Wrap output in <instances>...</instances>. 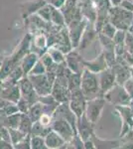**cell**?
Here are the masks:
<instances>
[{
	"label": "cell",
	"mask_w": 133,
	"mask_h": 149,
	"mask_svg": "<svg viewBox=\"0 0 133 149\" xmlns=\"http://www.w3.org/2000/svg\"><path fill=\"white\" fill-rule=\"evenodd\" d=\"M47 52L56 64H61L65 62V54L55 47H48Z\"/></svg>",
	"instance_id": "obj_25"
},
{
	"label": "cell",
	"mask_w": 133,
	"mask_h": 149,
	"mask_svg": "<svg viewBox=\"0 0 133 149\" xmlns=\"http://www.w3.org/2000/svg\"><path fill=\"white\" fill-rule=\"evenodd\" d=\"M45 143L48 149H56V148H63V146L65 145L66 141L64 140V138L62 136H60L54 130H51L49 133L44 137Z\"/></svg>",
	"instance_id": "obj_17"
},
{
	"label": "cell",
	"mask_w": 133,
	"mask_h": 149,
	"mask_svg": "<svg viewBox=\"0 0 133 149\" xmlns=\"http://www.w3.org/2000/svg\"><path fill=\"white\" fill-rule=\"evenodd\" d=\"M43 113V105L40 102H37L35 103H33L30 107H29L27 114L28 116L31 118V120L33 122L37 121L40 118V116Z\"/></svg>",
	"instance_id": "obj_20"
},
{
	"label": "cell",
	"mask_w": 133,
	"mask_h": 149,
	"mask_svg": "<svg viewBox=\"0 0 133 149\" xmlns=\"http://www.w3.org/2000/svg\"><path fill=\"white\" fill-rule=\"evenodd\" d=\"M81 91L86 100L100 97L101 93L96 74L84 69L81 74Z\"/></svg>",
	"instance_id": "obj_1"
},
{
	"label": "cell",
	"mask_w": 133,
	"mask_h": 149,
	"mask_svg": "<svg viewBox=\"0 0 133 149\" xmlns=\"http://www.w3.org/2000/svg\"><path fill=\"white\" fill-rule=\"evenodd\" d=\"M16 104H17V107H18V111L21 112V113H27L29 107H31L30 103L22 97L19 98V100L16 102Z\"/></svg>",
	"instance_id": "obj_31"
},
{
	"label": "cell",
	"mask_w": 133,
	"mask_h": 149,
	"mask_svg": "<svg viewBox=\"0 0 133 149\" xmlns=\"http://www.w3.org/2000/svg\"><path fill=\"white\" fill-rule=\"evenodd\" d=\"M109 18L110 23L115 28L118 30H126L133 19V13L121 7L114 6V8L109 10Z\"/></svg>",
	"instance_id": "obj_3"
},
{
	"label": "cell",
	"mask_w": 133,
	"mask_h": 149,
	"mask_svg": "<svg viewBox=\"0 0 133 149\" xmlns=\"http://www.w3.org/2000/svg\"><path fill=\"white\" fill-rule=\"evenodd\" d=\"M1 67H2V61H0V70H1Z\"/></svg>",
	"instance_id": "obj_39"
},
{
	"label": "cell",
	"mask_w": 133,
	"mask_h": 149,
	"mask_svg": "<svg viewBox=\"0 0 133 149\" xmlns=\"http://www.w3.org/2000/svg\"><path fill=\"white\" fill-rule=\"evenodd\" d=\"M2 88H3V84H2V80H0V93L2 92Z\"/></svg>",
	"instance_id": "obj_38"
},
{
	"label": "cell",
	"mask_w": 133,
	"mask_h": 149,
	"mask_svg": "<svg viewBox=\"0 0 133 149\" xmlns=\"http://www.w3.org/2000/svg\"><path fill=\"white\" fill-rule=\"evenodd\" d=\"M52 130V127L50 126H44L40 123L39 121H35L32 124V128H31L30 134L31 135H39L42 137H45L49 132Z\"/></svg>",
	"instance_id": "obj_21"
},
{
	"label": "cell",
	"mask_w": 133,
	"mask_h": 149,
	"mask_svg": "<svg viewBox=\"0 0 133 149\" xmlns=\"http://www.w3.org/2000/svg\"><path fill=\"white\" fill-rule=\"evenodd\" d=\"M104 104L105 98H103V97H97L86 100L84 113H86L88 120L93 124H95L97 122L101 114V111L104 107Z\"/></svg>",
	"instance_id": "obj_5"
},
{
	"label": "cell",
	"mask_w": 133,
	"mask_h": 149,
	"mask_svg": "<svg viewBox=\"0 0 133 149\" xmlns=\"http://www.w3.org/2000/svg\"><path fill=\"white\" fill-rule=\"evenodd\" d=\"M65 1L66 0H46L48 4H50L51 6L55 7V8H58V9H61L63 5L65 4Z\"/></svg>",
	"instance_id": "obj_35"
},
{
	"label": "cell",
	"mask_w": 133,
	"mask_h": 149,
	"mask_svg": "<svg viewBox=\"0 0 133 149\" xmlns=\"http://www.w3.org/2000/svg\"><path fill=\"white\" fill-rule=\"evenodd\" d=\"M31 135V134H30ZM31 148L32 149H47L45 139L39 135H31Z\"/></svg>",
	"instance_id": "obj_26"
},
{
	"label": "cell",
	"mask_w": 133,
	"mask_h": 149,
	"mask_svg": "<svg viewBox=\"0 0 133 149\" xmlns=\"http://www.w3.org/2000/svg\"><path fill=\"white\" fill-rule=\"evenodd\" d=\"M0 97H3L7 100H10V102L16 103L19 100V98L21 97L18 84H15V85L3 84V88L0 93Z\"/></svg>",
	"instance_id": "obj_15"
},
{
	"label": "cell",
	"mask_w": 133,
	"mask_h": 149,
	"mask_svg": "<svg viewBox=\"0 0 133 149\" xmlns=\"http://www.w3.org/2000/svg\"><path fill=\"white\" fill-rule=\"evenodd\" d=\"M68 25V32H69L70 40L72 48H78L79 44V40L81 38L84 29L86 27V21L81 17H78L72 19Z\"/></svg>",
	"instance_id": "obj_6"
},
{
	"label": "cell",
	"mask_w": 133,
	"mask_h": 149,
	"mask_svg": "<svg viewBox=\"0 0 133 149\" xmlns=\"http://www.w3.org/2000/svg\"><path fill=\"white\" fill-rule=\"evenodd\" d=\"M12 148H13V145H12L11 142L3 140V139H0V149H12Z\"/></svg>",
	"instance_id": "obj_36"
},
{
	"label": "cell",
	"mask_w": 133,
	"mask_h": 149,
	"mask_svg": "<svg viewBox=\"0 0 133 149\" xmlns=\"http://www.w3.org/2000/svg\"><path fill=\"white\" fill-rule=\"evenodd\" d=\"M8 131L9 135H10V141L12 145H15L16 143H18L26 135L24 132L19 130L18 128H8Z\"/></svg>",
	"instance_id": "obj_27"
},
{
	"label": "cell",
	"mask_w": 133,
	"mask_h": 149,
	"mask_svg": "<svg viewBox=\"0 0 133 149\" xmlns=\"http://www.w3.org/2000/svg\"><path fill=\"white\" fill-rule=\"evenodd\" d=\"M103 97L105 98V100H108V102H113L118 105L129 104L130 102L129 95H128L125 88L121 85H114L110 90H108L103 95Z\"/></svg>",
	"instance_id": "obj_7"
},
{
	"label": "cell",
	"mask_w": 133,
	"mask_h": 149,
	"mask_svg": "<svg viewBox=\"0 0 133 149\" xmlns=\"http://www.w3.org/2000/svg\"><path fill=\"white\" fill-rule=\"evenodd\" d=\"M77 131L83 142L91 139L93 133V124L88 120L84 112L79 118L77 119Z\"/></svg>",
	"instance_id": "obj_12"
},
{
	"label": "cell",
	"mask_w": 133,
	"mask_h": 149,
	"mask_svg": "<svg viewBox=\"0 0 133 149\" xmlns=\"http://www.w3.org/2000/svg\"><path fill=\"white\" fill-rule=\"evenodd\" d=\"M84 68L88 69V71L93 72L94 74H97L107 68V62H106V60H105L104 54L101 53L100 56L96 58L95 60H93V61H91V62L84 61Z\"/></svg>",
	"instance_id": "obj_16"
},
{
	"label": "cell",
	"mask_w": 133,
	"mask_h": 149,
	"mask_svg": "<svg viewBox=\"0 0 133 149\" xmlns=\"http://www.w3.org/2000/svg\"><path fill=\"white\" fill-rule=\"evenodd\" d=\"M116 31H117L116 28H115L114 26H113L112 24L109 23V22L103 24V25L101 26V28H100L101 34L106 36V37H108V38H110V39H112V38L114 37Z\"/></svg>",
	"instance_id": "obj_28"
},
{
	"label": "cell",
	"mask_w": 133,
	"mask_h": 149,
	"mask_svg": "<svg viewBox=\"0 0 133 149\" xmlns=\"http://www.w3.org/2000/svg\"><path fill=\"white\" fill-rule=\"evenodd\" d=\"M119 6L127 11L133 12V3L131 0H122V1L120 2Z\"/></svg>",
	"instance_id": "obj_34"
},
{
	"label": "cell",
	"mask_w": 133,
	"mask_h": 149,
	"mask_svg": "<svg viewBox=\"0 0 133 149\" xmlns=\"http://www.w3.org/2000/svg\"><path fill=\"white\" fill-rule=\"evenodd\" d=\"M39 60V56L37 54L33 52H29L28 54H26L25 56L22 58V60L20 61V67L22 68L25 76L30 73V71L32 70L34 65L36 64V62Z\"/></svg>",
	"instance_id": "obj_18"
},
{
	"label": "cell",
	"mask_w": 133,
	"mask_h": 149,
	"mask_svg": "<svg viewBox=\"0 0 133 149\" xmlns=\"http://www.w3.org/2000/svg\"><path fill=\"white\" fill-rule=\"evenodd\" d=\"M47 4L46 0H32V1H28L25 3L21 4V14H22V18L26 19L28 16L32 15V14L37 13L41 7Z\"/></svg>",
	"instance_id": "obj_14"
},
{
	"label": "cell",
	"mask_w": 133,
	"mask_h": 149,
	"mask_svg": "<svg viewBox=\"0 0 133 149\" xmlns=\"http://www.w3.org/2000/svg\"><path fill=\"white\" fill-rule=\"evenodd\" d=\"M116 109L119 110L120 115L122 116L123 119V126H122L123 130L120 133V136H123L128 131L133 129V112L129 107H124V105H117Z\"/></svg>",
	"instance_id": "obj_13"
},
{
	"label": "cell",
	"mask_w": 133,
	"mask_h": 149,
	"mask_svg": "<svg viewBox=\"0 0 133 149\" xmlns=\"http://www.w3.org/2000/svg\"><path fill=\"white\" fill-rule=\"evenodd\" d=\"M123 88L129 95L130 98L133 97V79H127L123 84Z\"/></svg>",
	"instance_id": "obj_33"
},
{
	"label": "cell",
	"mask_w": 133,
	"mask_h": 149,
	"mask_svg": "<svg viewBox=\"0 0 133 149\" xmlns=\"http://www.w3.org/2000/svg\"><path fill=\"white\" fill-rule=\"evenodd\" d=\"M111 2V4H112L113 6H119L120 2L122 1V0H109Z\"/></svg>",
	"instance_id": "obj_37"
},
{
	"label": "cell",
	"mask_w": 133,
	"mask_h": 149,
	"mask_svg": "<svg viewBox=\"0 0 133 149\" xmlns=\"http://www.w3.org/2000/svg\"><path fill=\"white\" fill-rule=\"evenodd\" d=\"M19 90H20V95L21 97L26 100L30 103V105H32L33 103L37 102L39 100V95L36 93V91L34 90L32 83L29 80L28 76H24L20 81H18Z\"/></svg>",
	"instance_id": "obj_8"
},
{
	"label": "cell",
	"mask_w": 133,
	"mask_h": 149,
	"mask_svg": "<svg viewBox=\"0 0 133 149\" xmlns=\"http://www.w3.org/2000/svg\"><path fill=\"white\" fill-rule=\"evenodd\" d=\"M65 62H66L67 67L69 68L72 73L79 74L83 73L84 66V59L77 51H70L66 54L65 57Z\"/></svg>",
	"instance_id": "obj_11"
},
{
	"label": "cell",
	"mask_w": 133,
	"mask_h": 149,
	"mask_svg": "<svg viewBox=\"0 0 133 149\" xmlns=\"http://www.w3.org/2000/svg\"><path fill=\"white\" fill-rule=\"evenodd\" d=\"M31 135L30 133L26 134L24 137L19 141L18 143H16L15 145H13V148L15 149H30L31 148Z\"/></svg>",
	"instance_id": "obj_29"
},
{
	"label": "cell",
	"mask_w": 133,
	"mask_h": 149,
	"mask_svg": "<svg viewBox=\"0 0 133 149\" xmlns=\"http://www.w3.org/2000/svg\"><path fill=\"white\" fill-rule=\"evenodd\" d=\"M50 10H51L50 11V22L51 23L54 24L55 26H58V27L66 26L64 15H63V13L60 9L55 8V7L50 5Z\"/></svg>",
	"instance_id": "obj_19"
},
{
	"label": "cell",
	"mask_w": 133,
	"mask_h": 149,
	"mask_svg": "<svg viewBox=\"0 0 133 149\" xmlns=\"http://www.w3.org/2000/svg\"><path fill=\"white\" fill-rule=\"evenodd\" d=\"M32 124L33 121L31 120V118L28 116L27 113H21L20 122H19V125H18L19 130L24 132L25 134L30 133L31 128H32Z\"/></svg>",
	"instance_id": "obj_23"
},
{
	"label": "cell",
	"mask_w": 133,
	"mask_h": 149,
	"mask_svg": "<svg viewBox=\"0 0 133 149\" xmlns=\"http://www.w3.org/2000/svg\"><path fill=\"white\" fill-rule=\"evenodd\" d=\"M55 72H46L41 74H28V78L38 95H46L51 93L53 84L56 80Z\"/></svg>",
	"instance_id": "obj_2"
},
{
	"label": "cell",
	"mask_w": 133,
	"mask_h": 149,
	"mask_svg": "<svg viewBox=\"0 0 133 149\" xmlns=\"http://www.w3.org/2000/svg\"><path fill=\"white\" fill-rule=\"evenodd\" d=\"M20 118H21V112L19 111L10 115H6V117L4 118L2 124L5 127H7V128H18Z\"/></svg>",
	"instance_id": "obj_22"
},
{
	"label": "cell",
	"mask_w": 133,
	"mask_h": 149,
	"mask_svg": "<svg viewBox=\"0 0 133 149\" xmlns=\"http://www.w3.org/2000/svg\"><path fill=\"white\" fill-rule=\"evenodd\" d=\"M46 72H47V70H46L45 66L43 65V63L41 62V60L39 59L37 62H36V64L34 65V67L28 74H45Z\"/></svg>",
	"instance_id": "obj_30"
},
{
	"label": "cell",
	"mask_w": 133,
	"mask_h": 149,
	"mask_svg": "<svg viewBox=\"0 0 133 149\" xmlns=\"http://www.w3.org/2000/svg\"><path fill=\"white\" fill-rule=\"evenodd\" d=\"M52 130H54L64 138L66 142H70L78 132L72 128V126L63 117H52V123H51Z\"/></svg>",
	"instance_id": "obj_4"
},
{
	"label": "cell",
	"mask_w": 133,
	"mask_h": 149,
	"mask_svg": "<svg viewBox=\"0 0 133 149\" xmlns=\"http://www.w3.org/2000/svg\"><path fill=\"white\" fill-rule=\"evenodd\" d=\"M91 139L95 146V148H116L119 147L120 143L118 141H106V142H101L100 139H97L93 133Z\"/></svg>",
	"instance_id": "obj_24"
},
{
	"label": "cell",
	"mask_w": 133,
	"mask_h": 149,
	"mask_svg": "<svg viewBox=\"0 0 133 149\" xmlns=\"http://www.w3.org/2000/svg\"><path fill=\"white\" fill-rule=\"evenodd\" d=\"M97 80L100 85L101 95H104L108 90H110L115 85V74L112 69H104L103 71L97 73Z\"/></svg>",
	"instance_id": "obj_9"
},
{
	"label": "cell",
	"mask_w": 133,
	"mask_h": 149,
	"mask_svg": "<svg viewBox=\"0 0 133 149\" xmlns=\"http://www.w3.org/2000/svg\"><path fill=\"white\" fill-rule=\"evenodd\" d=\"M38 121L44 126H50L51 123H52V115L47 113H42L40 118L38 119Z\"/></svg>",
	"instance_id": "obj_32"
},
{
	"label": "cell",
	"mask_w": 133,
	"mask_h": 149,
	"mask_svg": "<svg viewBox=\"0 0 133 149\" xmlns=\"http://www.w3.org/2000/svg\"><path fill=\"white\" fill-rule=\"evenodd\" d=\"M48 49V38L45 32H38L32 35L30 44V52L37 54L38 56L43 55Z\"/></svg>",
	"instance_id": "obj_10"
}]
</instances>
